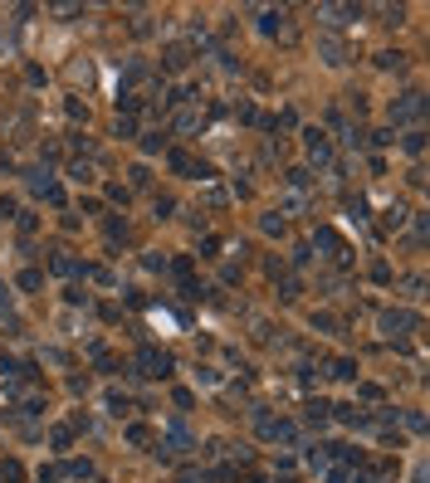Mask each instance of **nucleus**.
Segmentation results:
<instances>
[{"mask_svg":"<svg viewBox=\"0 0 430 483\" xmlns=\"http://www.w3.org/2000/svg\"><path fill=\"white\" fill-rule=\"evenodd\" d=\"M416 112H421V98H416V93L406 98L401 107H391V117H416Z\"/></svg>","mask_w":430,"mask_h":483,"instance_id":"1","label":"nucleus"}]
</instances>
